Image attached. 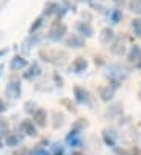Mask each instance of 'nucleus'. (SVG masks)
I'll list each match as a JSON object with an SVG mask.
<instances>
[{
    "label": "nucleus",
    "instance_id": "nucleus-48",
    "mask_svg": "<svg viewBox=\"0 0 141 155\" xmlns=\"http://www.w3.org/2000/svg\"><path fill=\"white\" fill-rule=\"evenodd\" d=\"M139 97H141V89H139Z\"/></svg>",
    "mask_w": 141,
    "mask_h": 155
},
{
    "label": "nucleus",
    "instance_id": "nucleus-28",
    "mask_svg": "<svg viewBox=\"0 0 141 155\" xmlns=\"http://www.w3.org/2000/svg\"><path fill=\"white\" fill-rule=\"evenodd\" d=\"M28 155H50V150L45 149V146L36 144L32 149H28Z\"/></svg>",
    "mask_w": 141,
    "mask_h": 155
},
{
    "label": "nucleus",
    "instance_id": "nucleus-7",
    "mask_svg": "<svg viewBox=\"0 0 141 155\" xmlns=\"http://www.w3.org/2000/svg\"><path fill=\"white\" fill-rule=\"evenodd\" d=\"M41 75H42V68H41V64L38 61L28 64L24 69V72H22V78L27 80V81H35V80L39 78Z\"/></svg>",
    "mask_w": 141,
    "mask_h": 155
},
{
    "label": "nucleus",
    "instance_id": "nucleus-42",
    "mask_svg": "<svg viewBox=\"0 0 141 155\" xmlns=\"http://www.w3.org/2000/svg\"><path fill=\"white\" fill-rule=\"evenodd\" d=\"M8 52H9V49H8V47H3V49H0V60H2V58H3L5 55H6Z\"/></svg>",
    "mask_w": 141,
    "mask_h": 155
},
{
    "label": "nucleus",
    "instance_id": "nucleus-8",
    "mask_svg": "<svg viewBox=\"0 0 141 155\" xmlns=\"http://www.w3.org/2000/svg\"><path fill=\"white\" fill-rule=\"evenodd\" d=\"M17 130L22 136H28V138H36L38 136V127L35 125L32 119H22L19 122Z\"/></svg>",
    "mask_w": 141,
    "mask_h": 155
},
{
    "label": "nucleus",
    "instance_id": "nucleus-4",
    "mask_svg": "<svg viewBox=\"0 0 141 155\" xmlns=\"http://www.w3.org/2000/svg\"><path fill=\"white\" fill-rule=\"evenodd\" d=\"M5 96L13 99V100H17L22 96V81H21V78L14 77V78L8 80V83L5 86Z\"/></svg>",
    "mask_w": 141,
    "mask_h": 155
},
{
    "label": "nucleus",
    "instance_id": "nucleus-18",
    "mask_svg": "<svg viewBox=\"0 0 141 155\" xmlns=\"http://www.w3.org/2000/svg\"><path fill=\"white\" fill-rule=\"evenodd\" d=\"M85 41L80 35L77 33H72V35H68V38L64 39V45L68 49H83L85 47Z\"/></svg>",
    "mask_w": 141,
    "mask_h": 155
},
{
    "label": "nucleus",
    "instance_id": "nucleus-2",
    "mask_svg": "<svg viewBox=\"0 0 141 155\" xmlns=\"http://www.w3.org/2000/svg\"><path fill=\"white\" fill-rule=\"evenodd\" d=\"M38 58L44 63H49V64H53L56 68H63L69 60V55L66 50L61 49H41L38 52Z\"/></svg>",
    "mask_w": 141,
    "mask_h": 155
},
{
    "label": "nucleus",
    "instance_id": "nucleus-26",
    "mask_svg": "<svg viewBox=\"0 0 141 155\" xmlns=\"http://www.w3.org/2000/svg\"><path fill=\"white\" fill-rule=\"evenodd\" d=\"M44 21H45V17L41 14V16H38L36 19L32 22V25H30V28H28V35H35V33H38V30L41 28V27L44 25Z\"/></svg>",
    "mask_w": 141,
    "mask_h": 155
},
{
    "label": "nucleus",
    "instance_id": "nucleus-46",
    "mask_svg": "<svg viewBox=\"0 0 141 155\" xmlns=\"http://www.w3.org/2000/svg\"><path fill=\"white\" fill-rule=\"evenodd\" d=\"M5 3H6V0H2V2H0V8H2V6H3Z\"/></svg>",
    "mask_w": 141,
    "mask_h": 155
},
{
    "label": "nucleus",
    "instance_id": "nucleus-10",
    "mask_svg": "<svg viewBox=\"0 0 141 155\" xmlns=\"http://www.w3.org/2000/svg\"><path fill=\"white\" fill-rule=\"evenodd\" d=\"M75 31H77V35H80L83 39H89L94 36V27L89 21H77V24H75Z\"/></svg>",
    "mask_w": 141,
    "mask_h": 155
},
{
    "label": "nucleus",
    "instance_id": "nucleus-15",
    "mask_svg": "<svg viewBox=\"0 0 141 155\" xmlns=\"http://www.w3.org/2000/svg\"><path fill=\"white\" fill-rule=\"evenodd\" d=\"M118 140H119V135L115 129H103L102 130V141L105 143V146H108V147H115V146H118Z\"/></svg>",
    "mask_w": 141,
    "mask_h": 155
},
{
    "label": "nucleus",
    "instance_id": "nucleus-25",
    "mask_svg": "<svg viewBox=\"0 0 141 155\" xmlns=\"http://www.w3.org/2000/svg\"><path fill=\"white\" fill-rule=\"evenodd\" d=\"M130 30H132L135 38L141 39V17H133L130 21Z\"/></svg>",
    "mask_w": 141,
    "mask_h": 155
},
{
    "label": "nucleus",
    "instance_id": "nucleus-30",
    "mask_svg": "<svg viewBox=\"0 0 141 155\" xmlns=\"http://www.w3.org/2000/svg\"><path fill=\"white\" fill-rule=\"evenodd\" d=\"M60 105H63L66 110L71 111V113H75V111H77V104L72 102L69 97H63V99L60 100Z\"/></svg>",
    "mask_w": 141,
    "mask_h": 155
},
{
    "label": "nucleus",
    "instance_id": "nucleus-24",
    "mask_svg": "<svg viewBox=\"0 0 141 155\" xmlns=\"http://www.w3.org/2000/svg\"><path fill=\"white\" fill-rule=\"evenodd\" d=\"M64 122H66V116H64L63 111H53L52 113V127L55 130L61 129L64 125Z\"/></svg>",
    "mask_w": 141,
    "mask_h": 155
},
{
    "label": "nucleus",
    "instance_id": "nucleus-38",
    "mask_svg": "<svg viewBox=\"0 0 141 155\" xmlns=\"http://www.w3.org/2000/svg\"><path fill=\"white\" fill-rule=\"evenodd\" d=\"M111 2L115 3V6H116V8H124V6H127L129 0H111Z\"/></svg>",
    "mask_w": 141,
    "mask_h": 155
},
{
    "label": "nucleus",
    "instance_id": "nucleus-39",
    "mask_svg": "<svg viewBox=\"0 0 141 155\" xmlns=\"http://www.w3.org/2000/svg\"><path fill=\"white\" fill-rule=\"evenodd\" d=\"M13 155H28V149L27 147H17L13 152Z\"/></svg>",
    "mask_w": 141,
    "mask_h": 155
},
{
    "label": "nucleus",
    "instance_id": "nucleus-37",
    "mask_svg": "<svg viewBox=\"0 0 141 155\" xmlns=\"http://www.w3.org/2000/svg\"><path fill=\"white\" fill-rule=\"evenodd\" d=\"M94 64H96V66H107V61L103 60L102 55H96V57H94Z\"/></svg>",
    "mask_w": 141,
    "mask_h": 155
},
{
    "label": "nucleus",
    "instance_id": "nucleus-13",
    "mask_svg": "<svg viewBox=\"0 0 141 155\" xmlns=\"http://www.w3.org/2000/svg\"><path fill=\"white\" fill-rule=\"evenodd\" d=\"M64 143L69 146L71 149H79L83 146V138H82V133L80 132H75V130H69L68 135L64 138Z\"/></svg>",
    "mask_w": 141,
    "mask_h": 155
},
{
    "label": "nucleus",
    "instance_id": "nucleus-9",
    "mask_svg": "<svg viewBox=\"0 0 141 155\" xmlns=\"http://www.w3.org/2000/svg\"><path fill=\"white\" fill-rule=\"evenodd\" d=\"M126 55H127V61L135 69H141V45L138 44L130 45V49L127 50Z\"/></svg>",
    "mask_w": 141,
    "mask_h": 155
},
{
    "label": "nucleus",
    "instance_id": "nucleus-1",
    "mask_svg": "<svg viewBox=\"0 0 141 155\" xmlns=\"http://www.w3.org/2000/svg\"><path fill=\"white\" fill-rule=\"evenodd\" d=\"M129 78V69L119 63H111L107 66V80L111 88H121L122 83Z\"/></svg>",
    "mask_w": 141,
    "mask_h": 155
},
{
    "label": "nucleus",
    "instance_id": "nucleus-33",
    "mask_svg": "<svg viewBox=\"0 0 141 155\" xmlns=\"http://www.w3.org/2000/svg\"><path fill=\"white\" fill-rule=\"evenodd\" d=\"M79 2H80V0H63V6H64L66 10H68V11L77 13V8H79Z\"/></svg>",
    "mask_w": 141,
    "mask_h": 155
},
{
    "label": "nucleus",
    "instance_id": "nucleus-27",
    "mask_svg": "<svg viewBox=\"0 0 141 155\" xmlns=\"http://www.w3.org/2000/svg\"><path fill=\"white\" fill-rule=\"evenodd\" d=\"M88 125H89V124H88V119H85V117H79V119H75V121L72 122V127H71V129L75 130V132L83 133V130L86 129Z\"/></svg>",
    "mask_w": 141,
    "mask_h": 155
},
{
    "label": "nucleus",
    "instance_id": "nucleus-32",
    "mask_svg": "<svg viewBox=\"0 0 141 155\" xmlns=\"http://www.w3.org/2000/svg\"><path fill=\"white\" fill-rule=\"evenodd\" d=\"M8 133H9V121L0 116V136L5 138Z\"/></svg>",
    "mask_w": 141,
    "mask_h": 155
},
{
    "label": "nucleus",
    "instance_id": "nucleus-19",
    "mask_svg": "<svg viewBox=\"0 0 141 155\" xmlns=\"http://www.w3.org/2000/svg\"><path fill=\"white\" fill-rule=\"evenodd\" d=\"M47 119H49V117H47V110H44L41 107H38L35 110V113L32 114V121L35 122L36 127H39V129H44L47 125Z\"/></svg>",
    "mask_w": 141,
    "mask_h": 155
},
{
    "label": "nucleus",
    "instance_id": "nucleus-12",
    "mask_svg": "<svg viewBox=\"0 0 141 155\" xmlns=\"http://www.w3.org/2000/svg\"><path fill=\"white\" fill-rule=\"evenodd\" d=\"M122 114H124V104L110 102L107 111H105V117H108V119H121Z\"/></svg>",
    "mask_w": 141,
    "mask_h": 155
},
{
    "label": "nucleus",
    "instance_id": "nucleus-45",
    "mask_svg": "<svg viewBox=\"0 0 141 155\" xmlns=\"http://www.w3.org/2000/svg\"><path fill=\"white\" fill-rule=\"evenodd\" d=\"M3 146H5V144H3V138H2V136H0V149H2Z\"/></svg>",
    "mask_w": 141,
    "mask_h": 155
},
{
    "label": "nucleus",
    "instance_id": "nucleus-41",
    "mask_svg": "<svg viewBox=\"0 0 141 155\" xmlns=\"http://www.w3.org/2000/svg\"><path fill=\"white\" fill-rule=\"evenodd\" d=\"M6 110H8V105H6V102H5L3 99H0V114H3Z\"/></svg>",
    "mask_w": 141,
    "mask_h": 155
},
{
    "label": "nucleus",
    "instance_id": "nucleus-22",
    "mask_svg": "<svg viewBox=\"0 0 141 155\" xmlns=\"http://www.w3.org/2000/svg\"><path fill=\"white\" fill-rule=\"evenodd\" d=\"M22 138H24V136L19 132H9L3 138V144L8 146V147H17V146L22 143Z\"/></svg>",
    "mask_w": 141,
    "mask_h": 155
},
{
    "label": "nucleus",
    "instance_id": "nucleus-20",
    "mask_svg": "<svg viewBox=\"0 0 141 155\" xmlns=\"http://www.w3.org/2000/svg\"><path fill=\"white\" fill-rule=\"evenodd\" d=\"M115 30H113V27H110V25H107V27H103V28L100 30V33H99V41L102 42V44H105V45H110L111 44V41L115 39Z\"/></svg>",
    "mask_w": 141,
    "mask_h": 155
},
{
    "label": "nucleus",
    "instance_id": "nucleus-23",
    "mask_svg": "<svg viewBox=\"0 0 141 155\" xmlns=\"http://www.w3.org/2000/svg\"><path fill=\"white\" fill-rule=\"evenodd\" d=\"M60 8V3L55 2V0H50V2H47L44 5V10H42V16L44 17H52L56 14V11H58Z\"/></svg>",
    "mask_w": 141,
    "mask_h": 155
},
{
    "label": "nucleus",
    "instance_id": "nucleus-5",
    "mask_svg": "<svg viewBox=\"0 0 141 155\" xmlns=\"http://www.w3.org/2000/svg\"><path fill=\"white\" fill-rule=\"evenodd\" d=\"M72 93H74V102L77 105H85V107L91 105V93L88 89H85L80 85H75Z\"/></svg>",
    "mask_w": 141,
    "mask_h": 155
},
{
    "label": "nucleus",
    "instance_id": "nucleus-47",
    "mask_svg": "<svg viewBox=\"0 0 141 155\" xmlns=\"http://www.w3.org/2000/svg\"><path fill=\"white\" fill-rule=\"evenodd\" d=\"M72 155H85V153H80V152H74Z\"/></svg>",
    "mask_w": 141,
    "mask_h": 155
},
{
    "label": "nucleus",
    "instance_id": "nucleus-17",
    "mask_svg": "<svg viewBox=\"0 0 141 155\" xmlns=\"http://www.w3.org/2000/svg\"><path fill=\"white\" fill-rule=\"evenodd\" d=\"M97 94H99V99L102 100V102H113V99H115L116 96V89L115 88H111L110 85H102L97 88Z\"/></svg>",
    "mask_w": 141,
    "mask_h": 155
},
{
    "label": "nucleus",
    "instance_id": "nucleus-11",
    "mask_svg": "<svg viewBox=\"0 0 141 155\" xmlns=\"http://www.w3.org/2000/svg\"><path fill=\"white\" fill-rule=\"evenodd\" d=\"M88 68H89V61L85 57H77V58H74L72 64L69 66V72L75 75H82L88 71Z\"/></svg>",
    "mask_w": 141,
    "mask_h": 155
},
{
    "label": "nucleus",
    "instance_id": "nucleus-40",
    "mask_svg": "<svg viewBox=\"0 0 141 155\" xmlns=\"http://www.w3.org/2000/svg\"><path fill=\"white\" fill-rule=\"evenodd\" d=\"M129 155H141V147H138V146H133V147L129 150Z\"/></svg>",
    "mask_w": 141,
    "mask_h": 155
},
{
    "label": "nucleus",
    "instance_id": "nucleus-16",
    "mask_svg": "<svg viewBox=\"0 0 141 155\" xmlns=\"http://www.w3.org/2000/svg\"><path fill=\"white\" fill-rule=\"evenodd\" d=\"M41 42V36L35 33V35H28L27 38L22 41V45H21V50L24 55H27V53H30L32 52V47H35V45H38Z\"/></svg>",
    "mask_w": 141,
    "mask_h": 155
},
{
    "label": "nucleus",
    "instance_id": "nucleus-36",
    "mask_svg": "<svg viewBox=\"0 0 141 155\" xmlns=\"http://www.w3.org/2000/svg\"><path fill=\"white\" fill-rule=\"evenodd\" d=\"M68 14V10H66V8L63 6V5H60V8H58V11H56V14H55V19L58 21V22H61V19L63 17Z\"/></svg>",
    "mask_w": 141,
    "mask_h": 155
},
{
    "label": "nucleus",
    "instance_id": "nucleus-3",
    "mask_svg": "<svg viewBox=\"0 0 141 155\" xmlns=\"http://www.w3.org/2000/svg\"><path fill=\"white\" fill-rule=\"evenodd\" d=\"M66 35H68V25L55 21L49 28V31H47V39L52 42H60L66 39Z\"/></svg>",
    "mask_w": 141,
    "mask_h": 155
},
{
    "label": "nucleus",
    "instance_id": "nucleus-14",
    "mask_svg": "<svg viewBox=\"0 0 141 155\" xmlns=\"http://www.w3.org/2000/svg\"><path fill=\"white\" fill-rule=\"evenodd\" d=\"M27 66H28V60L22 55V53H16V55H13V58L9 60V69L13 72L24 71Z\"/></svg>",
    "mask_w": 141,
    "mask_h": 155
},
{
    "label": "nucleus",
    "instance_id": "nucleus-29",
    "mask_svg": "<svg viewBox=\"0 0 141 155\" xmlns=\"http://www.w3.org/2000/svg\"><path fill=\"white\" fill-rule=\"evenodd\" d=\"M127 8H129V11H132L138 17H141V0H129Z\"/></svg>",
    "mask_w": 141,
    "mask_h": 155
},
{
    "label": "nucleus",
    "instance_id": "nucleus-35",
    "mask_svg": "<svg viewBox=\"0 0 141 155\" xmlns=\"http://www.w3.org/2000/svg\"><path fill=\"white\" fill-rule=\"evenodd\" d=\"M36 108H38V105H36L35 100H27V102L24 104V111H25L27 114H33Z\"/></svg>",
    "mask_w": 141,
    "mask_h": 155
},
{
    "label": "nucleus",
    "instance_id": "nucleus-34",
    "mask_svg": "<svg viewBox=\"0 0 141 155\" xmlns=\"http://www.w3.org/2000/svg\"><path fill=\"white\" fill-rule=\"evenodd\" d=\"M52 80H53L55 88H63L64 86V78L61 77V74H60L58 71H53L52 72Z\"/></svg>",
    "mask_w": 141,
    "mask_h": 155
},
{
    "label": "nucleus",
    "instance_id": "nucleus-43",
    "mask_svg": "<svg viewBox=\"0 0 141 155\" xmlns=\"http://www.w3.org/2000/svg\"><path fill=\"white\" fill-rule=\"evenodd\" d=\"M3 69H5V66L2 64V63H0V77H2V75H3Z\"/></svg>",
    "mask_w": 141,
    "mask_h": 155
},
{
    "label": "nucleus",
    "instance_id": "nucleus-44",
    "mask_svg": "<svg viewBox=\"0 0 141 155\" xmlns=\"http://www.w3.org/2000/svg\"><path fill=\"white\" fill-rule=\"evenodd\" d=\"M80 2H85V3H88V5H91L92 2H96V0H80Z\"/></svg>",
    "mask_w": 141,
    "mask_h": 155
},
{
    "label": "nucleus",
    "instance_id": "nucleus-21",
    "mask_svg": "<svg viewBox=\"0 0 141 155\" xmlns=\"http://www.w3.org/2000/svg\"><path fill=\"white\" fill-rule=\"evenodd\" d=\"M107 17H108V22H110V27L111 25H118L121 24V21L124 19V13H122L121 8H111V10L107 11Z\"/></svg>",
    "mask_w": 141,
    "mask_h": 155
},
{
    "label": "nucleus",
    "instance_id": "nucleus-6",
    "mask_svg": "<svg viewBox=\"0 0 141 155\" xmlns=\"http://www.w3.org/2000/svg\"><path fill=\"white\" fill-rule=\"evenodd\" d=\"M110 52L116 57H122L127 53V44H126V36L124 35H116L115 39L110 44Z\"/></svg>",
    "mask_w": 141,
    "mask_h": 155
},
{
    "label": "nucleus",
    "instance_id": "nucleus-31",
    "mask_svg": "<svg viewBox=\"0 0 141 155\" xmlns=\"http://www.w3.org/2000/svg\"><path fill=\"white\" fill-rule=\"evenodd\" d=\"M49 150H50V155H64L66 147H64L63 143H53Z\"/></svg>",
    "mask_w": 141,
    "mask_h": 155
}]
</instances>
